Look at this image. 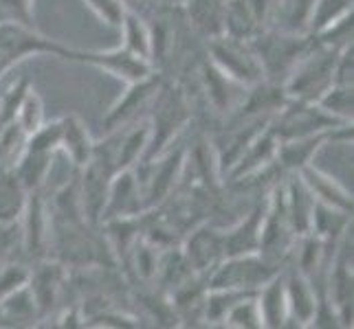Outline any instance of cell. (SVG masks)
Returning <instances> with one entry per match:
<instances>
[{"label": "cell", "instance_id": "74e56055", "mask_svg": "<svg viewBox=\"0 0 354 329\" xmlns=\"http://www.w3.org/2000/svg\"><path fill=\"white\" fill-rule=\"evenodd\" d=\"M31 7H33V0H0V11L5 14V18L35 27Z\"/></svg>", "mask_w": 354, "mask_h": 329}, {"label": "cell", "instance_id": "484cf974", "mask_svg": "<svg viewBox=\"0 0 354 329\" xmlns=\"http://www.w3.org/2000/svg\"><path fill=\"white\" fill-rule=\"evenodd\" d=\"M27 198L29 191L24 189L14 169H0V224H18Z\"/></svg>", "mask_w": 354, "mask_h": 329}, {"label": "cell", "instance_id": "3957f363", "mask_svg": "<svg viewBox=\"0 0 354 329\" xmlns=\"http://www.w3.org/2000/svg\"><path fill=\"white\" fill-rule=\"evenodd\" d=\"M339 53L341 48L317 42L282 81V88L288 99H299V101L319 99L335 81V66Z\"/></svg>", "mask_w": 354, "mask_h": 329}, {"label": "cell", "instance_id": "9a60e30c", "mask_svg": "<svg viewBox=\"0 0 354 329\" xmlns=\"http://www.w3.org/2000/svg\"><path fill=\"white\" fill-rule=\"evenodd\" d=\"M66 281H68V268L62 261H51L48 257L33 261L27 286L31 290L35 303H38L40 319H44L46 314L53 312Z\"/></svg>", "mask_w": 354, "mask_h": 329}, {"label": "cell", "instance_id": "7a4b0ae2", "mask_svg": "<svg viewBox=\"0 0 354 329\" xmlns=\"http://www.w3.org/2000/svg\"><path fill=\"white\" fill-rule=\"evenodd\" d=\"M249 42L260 59L264 77L282 83L299 59L317 44V38L310 33H290L268 27Z\"/></svg>", "mask_w": 354, "mask_h": 329}, {"label": "cell", "instance_id": "603a6c76", "mask_svg": "<svg viewBox=\"0 0 354 329\" xmlns=\"http://www.w3.org/2000/svg\"><path fill=\"white\" fill-rule=\"evenodd\" d=\"M258 301L260 319L264 329H279L288 327V306H286V290H284V275L279 270L268 281L255 292Z\"/></svg>", "mask_w": 354, "mask_h": 329}, {"label": "cell", "instance_id": "ffe728a7", "mask_svg": "<svg viewBox=\"0 0 354 329\" xmlns=\"http://www.w3.org/2000/svg\"><path fill=\"white\" fill-rule=\"evenodd\" d=\"M282 193H284V206L286 215L295 237L308 235L310 233V222H313V209H315V198L304 185L299 174H288L282 180Z\"/></svg>", "mask_w": 354, "mask_h": 329}, {"label": "cell", "instance_id": "5bb4252c", "mask_svg": "<svg viewBox=\"0 0 354 329\" xmlns=\"http://www.w3.org/2000/svg\"><path fill=\"white\" fill-rule=\"evenodd\" d=\"M350 139H352V123L339 128V130H333V132L313 134V137L279 141L277 143L275 163L286 176L288 174H297L304 165L313 163V156L319 152L326 143H330V141H350Z\"/></svg>", "mask_w": 354, "mask_h": 329}, {"label": "cell", "instance_id": "9c48e42d", "mask_svg": "<svg viewBox=\"0 0 354 329\" xmlns=\"http://www.w3.org/2000/svg\"><path fill=\"white\" fill-rule=\"evenodd\" d=\"M344 126H348L346 121H339L337 117L328 114L317 101L299 99H288L271 121V130L279 141L313 137V134L333 132Z\"/></svg>", "mask_w": 354, "mask_h": 329}, {"label": "cell", "instance_id": "d590c367", "mask_svg": "<svg viewBox=\"0 0 354 329\" xmlns=\"http://www.w3.org/2000/svg\"><path fill=\"white\" fill-rule=\"evenodd\" d=\"M86 3V7L93 11V14L100 18L108 27H121V20H124V14L128 9L126 0H82Z\"/></svg>", "mask_w": 354, "mask_h": 329}, {"label": "cell", "instance_id": "836d02e7", "mask_svg": "<svg viewBox=\"0 0 354 329\" xmlns=\"http://www.w3.org/2000/svg\"><path fill=\"white\" fill-rule=\"evenodd\" d=\"M44 101L42 97L33 90V86L27 90V94L22 97L20 101V108H18V114H16V121L14 123L27 134V137H31V134L35 130H40L44 126Z\"/></svg>", "mask_w": 354, "mask_h": 329}, {"label": "cell", "instance_id": "6da1fadb", "mask_svg": "<svg viewBox=\"0 0 354 329\" xmlns=\"http://www.w3.org/2000/svg\"><path fill=\"white\" fill-rule=\"evenodd\" d=\"M150 110H152L148 117L150 143H148V152H145L143 161H150V158L165 152L169 145L174 143L176 134L185 128L192 119L189 99L178 83L163 81L150 103Z\"/></svg>", "mask_w": 354, "mask_h": 329}, {"label": "cell", "instance_id": "44dd1931", "mask_svg": "<svg viewBox=\"0 0 354 329\" xmlns=\"http://www.w3.org/2000/svg\"><path fill=\"white\" fill-rule=\"evenodd\" d=\"M277 143L279 139L275 137V132L268 126L266 130H262L258 137H255L249 148L244 150V154L240 156V161L234 165V169L227 174L225 180H240V178H247L253 176L266 169L268 165L275 163V154H277Z\"/></svg>", "mask_w": 354, "mask_h": 329}, {"label": "cell", "instance_id": "52a82bcc", "mask_svg": "<svg viewBox=\"0 0 354 329\" xmlns=\"http://www.w3.org/2000/svg\"><path fill=\"white\" fill-rule=\"evenodd\" d=\"M279 270H282V268L266 261L260 252L240 255V257H225L205 277V286L207 290L258 292L268 279L277 275Z\"/></svg>", "mask_w": 354, "mask_h": 329}, {"label": "cell", "instance_id": "2e32d148", "mask_svg": "<svg viewBox=\"0 0 354 329\" xmlns=\"http://www.w3.org/2000/svg\"><path fill=\"white\" fill-rule=\"evenodd\" d=\"M286 306H288V327H308L317 308L319 292L310 283L306 275H301L295 266L286 263L282 268Z\"/></svg>", "mask_w": 354, "mask_h": 329}, {"label": "cell", "instance_id": "ba28073f", "mask_svg": "<svg viewBox=\"0 0 354 329\" xmlns=\"http://www.w3.org/2000/svg\"><path fill=\"white\" fill-rule=\"evenodd\" d=\"M33 55H53L68 62L71 46L46 38V35H42L35 27H29V24L9 18L0 20V59L9 68H14L20 59Z\"/></svg>", "mask_w": 354, "mask_h": 329}, {"label": "cell", "instance_id": "8d00e7d4", "mask_svg": "<svg viewBox=\"0 0 354 329\" xmlns=\"http://www.w3.org/2000/svg\"><path fill=\"white\" fill-rule=\"evenodd\" d=\"M29 272H31V268L16 261V259L0 266V299L27 283Z\"/></svg>", "mask_w": 354, "mask_h": 329}, {"label": "cell", "instance_id": "8fae6325", "mask_svg": "<svg viewBox=\"0 0 354 329\" xmlns=\"http://www.w3.org/2000/svg\"><path fill=\"white\" fill-rule=\"evenodd\" d=\"M180 250L185 255L187 263L198 277H207L214 268L225 259V239L223 228L214 224H196L192 226L180 239Z\"/></svg>", "mask_w": 354, "mask_h": 329}, {"label": "cell", "instance_id": "277c9868", "mask_svg": "<svg viewBox=\"0 0 354 329\" xmlns=\"http://www.w3.org/2000/svg\"><path fill=\"white\" fill-rule=\"evenodd\" d=\"M185 145L172 143L165 152L150 158V161H141L139 165H134V174H137L141 185L145 211L165 202L176 191L178 182L185 176Z\"/></svg>", "mask_w": 354, "mask_h": 329}, {"label": "cell", "instance_id": "4dcf8cb0", "mask_svg": "<svg viewBox=\"0 0 354 329\" xmlns=\"http://www.w3.org/2000/svg\"><path fill=\"white\" fill-rule=\"evenodd\" d=\"M352 5L354 0H315L308 20V33L319 35L328 27H333L335 22L352 14Z\"/></svg>", "mask_w": 354, "mask_h": 329}, {"label": "cell", "instance_id": "1f68e13d", "mask_svg": "<svg viewBox=\"0 0 354 329\" xmlns=\"http://www.w3.org/2000/svg\"><path fill=\"white\" fill-rule=\"evenodd\" d=\"M328 114L337 117L339 121L352 123V110H354V86L352 83H333L319 99H317Z\"/></svg>", "mask_w": 354, "mask_h": 329}, {"label": "cell", "instance_id": "60d3db41", "mask_svg": "<svg viewBox=\"0 0 354 329\" xmlns=\"http://www.w3.org/2000/svg\"><path fill=\"white\" fill-rule=\"evenodd\" d=\"M5 323H3V314H0V327H3Z\"/></svg>", "mask_w": 354, "mask_h": 329}, {"label": "cell", "instance_id": "f35d334b", "mask_svg": "<svg viewBox=\"0 0 354 329\" xmlns=\"http://www.w3.org/2000/svg\"><path fill=\"white\" fill-rule=\"evenodd\" d=\"M16 237H20L18 224H11V226H3V224H0V266L14 259Z\"/></svg>", "mask_w": 354, "mask_h": 329}, {"label": "cell", "instance_id": "d6986e66", "mask_svg": "<svg viewBox=\"0 0 354 329\" xmlns=\"http://www.w3.org/2000/svg\"><path fill=\"white\" fill-rule=\"evenodd\" d=\"M297 174L304 180V185L308 187V191L313 193L315 202H322L326 206H333L337 211H344V213L352 215V211H354L352 193L344 185H339L333 176H328L313 163L304 165Z\"/></svg>", "mask_w": 354, "mask_h": 329}, {"label": "cell", "instance_id": "e0dca14e", "mask_svg": "<svg viewBox=\"0 0 354 329\" xmlns=\"http://www.w3.org/2000/svg\"><path fill=\"white\" fill-rule=\"evenodd\" d=\"M143 196H141V185L139 178L132 169H124V172H117L111 180V187H108V198L104 206V219L111 217H128V215H139L143 213Z\"/></svg>", "mask_w": 354, "mask_h": 329}, {"label": "cell", "instance_id": "5b68a950", "mask_svg": "<svg viewBox=\"0 0 354 329\" xmlns=\"http://www.w3.org/2000/svg\"><path fill=\"white\" fill-rule=\"evenodd\" d=\"M207 59L242 88L255 86L258 81L266 79L249 40L231 38L227 33L207 40Z\"/></svg>", "mask_w": 354, "mask_h": 329}, {"label": "cell", "instance_id": "7402d4cb", "mask_svg": "<svg viewBox=\"0 0 354 329\" xmlns=\"http://www.w3.org/2000/svg\"><path fill=\"white\" fill-rule=\"evenodd\" d=\"M201 83L207 94V101H209L216 114L227 119L238 108V103H240L238 94H236L238 83L234 79H229L225 72L218 70L207 57L201 64Z\"/></svg>", "mask_w": 354, "mask_h": 329}, {"label": "cell", "instance_id": "ab89813d", "mask_svg": "<svg viewBox=\"0 0 354 329\" xmlns=\"http://www.w3.org/2000/svg\"><path fill=\"white\" fill-rule=\"evenodd\" d=\"M169 3H172V5H183L185 0H169Z\"/></svg>", "mask_w": 354, "mask_h": 329}, {"label": "cell", "instance_id": "e575fe53", "mask_svg": "<svg viewBox=\"0 0 354 329\" xmlns=\"http://www.w3.org/2000/svg\"><path fill=\"white\" fill-rule=\"evenodd\" d=\"M29 88H31V81L27 77H18L11 86L5 88L3 94H0V132L16 121L20 101H22V97L27 94Z\"/></svg>", "mask_w": 354, "mask_h": 329}, {"label": "cell", "instance_id": "d6a6232c", "mask_svg": "<svg viewBox=\"0 0 354 329\" xmlns=\"http://www.w3.org/2000/svg\"><path fill=\"white\" fill-rule=\"evenodd\" d=\"M221 325L229 329H262V319H260L255 295H247L240 301H236L234 306L227 310Z\"/></svg>", "mask_w": 354, "mask_h": 329}, {"label": "cell", "instance_id": "f546056e", "mask_svg": "<svg viewBox=\"0 0 354 329\" xmlns=\"http://www.w3.org/2000/svg\"><path fill=\"white\" fill-rule=\"evenodd\" d=\"M350 226H352V215H348L344 211H337L333 206H326L322 202H315L310 233L317 235L322 241L337 246L339 239L344 237V233Z\"/></svg>", "mask_w": 354, "mask_h": 329}, {"label": "cell", "instance_id": "d4e9b609", "mask_svg": "<svg viewBox=\"0 0 354 329\" xmlns=\"http://www.w3.org/2000/svg\"><path fill=\"white\" fill-rule=\"evenodd\" d=\"M62 123V137H59V150H64L75 169H82L91 161L95 141L91 132L84 126V121L77 114H66L59 119Z\"/></svg>", "mask_w": 354, "mask_h": 329}, {"label": "cell", "instance_id": "30bf717a", "mask_svg": "<svg viewBox=\"0 0 354 329\" xmlns=\"http://www.w3.org/2000/svg\"><path fill=\"white\" fill-rule=\"evenodd\" d=\"M20 248L31 261L48 257V243H51V213L46 209L42 189L29 191L27 204L20 217Z\"/></svg>", "mask_w": 354, "mask_h": 329}, {"label": "cell", "instance_id": "f1b7e54d", "mask_svg": "<svg viewBox=\"0 0 354 329\" xmlns=\"http://www.w3.org/2000/svg\"><path fill=\"white\" fill-rule=\"evenodd\" d=\"M262 29L249 0H227L225 3V33L238 40H253Z\"/></svg>", "mask_w": 354, "mask_h": 329}, {"label": "cell", "instance_id": "4fadbf2b", "mask_svg": "<svg viewBox=\"0 0 354 329\" xmlns=\"http://www.w3.org/2000/svg\"><path fill=\"white\" fill-rule=\"evenodd\" d=\"M161 83H163V77L156 75V72H152L150 77H145L141 81L128 83V90L124 92V97H121V99L106 112V117L102 121L104 130L115 132L119 128L132 123V121H137L143 110L150 108L158 88H161Z\"/></svg>", "mask_w": 354, "mask_h": 329}, {"label": "cell", "instance_id": "83f0119b", "mask_svg": "<svg viewBox=\"0 0 354 329\" xmlns=\"http://www.w3.org/2000/svg\"><path fill=\"white\" fill-rule=\"evenodd\" d=\"M119 31H121V38H124V44L121 46H124L128 53L152 62V31L139 11L128 7L124 20H121Z\"/></svg>", "mask_w": 354, "mask_h": 329}, {"label": "cell", "instance_id": "cb8c5ba5", "mask_svg": "<svg viewBox=\"0 0 354 329\" xmlns=\"http://www.w3.org/2000/svg\"><path fill=\"white\" fill-rule=\"evenodd\" d=\"M225 3L227 0H185L180 7L201 38L212 40L225 33Z\"/></svg>", "mask_w": 354, "mask_h": 329}, {"label": "cell", "instance_id": "8992f818", "mask_svg": "<svg viewBox=\"0 0 354 329\" xmlns=\"http://www.w3.org/2000/svg\"><path fill=\"white\" fill-rule=\"evenodd\" d=\"M59 137H62V123L51 121L40 130H35L31 137H27V145H24V152L18 158V163L14 167L16 176L24 185L27 191H38L44 187V180L51 172V163L53 156L59 150Z\"/></svg>", "mask_w": 354, "mask_h": 329}, {"label": "cell", "instance_id": "4316f807", "mask_svg": "<svg viewBox=\"0 0 354 329\" xmlns=\"http://www.w3.org/2000/svg\"><path fill=\"white\" fill-rule=\"evenodd\" d=\"M0 314H3V323L11 327H27L40 321L38 303H35L27 283L0 299Z\"/></svg>", "mask_w": 354, "mask_h": 329}, {"label": "cell", "instance_id": "7c38bea8", "mask_svg": "<svg viewBox=\"0 0 354 329\" xmlns=\"http://www.w3.org/2000/svg\"><path fill=\"white\" fill-rule=\"evenodd\" d=\"M68 62L91 64L95 68L106 70V72H111V75L124 79L126 83L141 81L154 72L152 62L128 53L124 46L113 48V51H80V48H71Z\"/></svg>", "mask_w": 354, "mask_h": 329}, {"label": "cell", "instance_id": "ac0fdd59", "mask_svg": "<svg viewBox=\"0 0 354 329\" xmlns=\"http://www.w3.org/2000/svg\"><path fill=\"white\" fill-rule=\"evenodd\" d=\"M266 196L264 200L255 202L253 209L244 215L238 224L223 230L225 257H240V255H253L260 250V233H262V219H264V209H266Z\"/></svg>", "mask_w": 354, "mask_h": 329}]
</instances>
